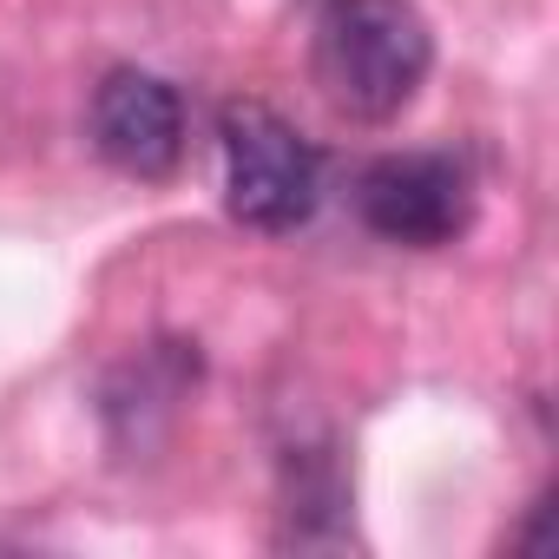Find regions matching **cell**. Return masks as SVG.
Instances as JSON below:
<instances>
[{"instance_id":"cell-4","label":"cell","mask_w":559,"mask_h":559,"mask_svg":"<svg viewBox=\"0 0 559 559\" xmlns=\"http://www.w3.org/2000/svg\"><path fill=\"white\" fill-rule=\"evenodd\" d=\"M86 126H93V152L139 185H165L185 165V99L145 67H112L93 93Z\"/></svg>"},{"instance_id":"cell-1","label":"cell","mask_w":559,"mask_h":559,"mask_svg":"<svg viewBox=\"0 0 559 559\" xmlns=\"http://www.w3.org/2000/svg\"><path fill=\"white\" fill-rule=\"evenodd\" d=\"M435 67V34L415 0H336L317 21L310 73L317 93L356 119V126H389L415 106Z\"/></svg>"},{"instance_id":"cell-3","label":"cell","mask_w":559,"mask_h":559,"mask_svg":"<svg viewBox=\"0 0 559 559\" xmlns=\"http://www.w3.org/2000/svg\"><path fill=\"white\" fill-rule=\"evenodd\" d=\"M356 217L402 250H441L474 224V178L454 152H389L356 178Z\"/></svg>"},{"instance_id":"cell-2","label":"cell","mask_w":559,"mask_h":559,"mask_svg":"<svg viewBox=\"0 0 559 559\" xmlns=\"http://www.w3.org/2000/svg\"><path fill=\"white\" fill-rule=\"evenodd\" d=\"M217 145H224V204L237 224L284 237L297 224H310L317 191H323V165L317 145L263 99H230L217 112Z\"/></svg>"}]
</instances>
